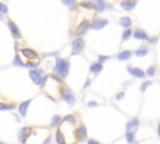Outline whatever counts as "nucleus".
<instances>
[{
    "mask_svg": "<svg viewBox=\"0 0 160 144\" xmlns=\"http://www.w3.org/2000/svg\"><path fill=\"white\" fill-rule=\"evenodd\" d=\"M68 70H69V64H68V61L64 60V59L58 58V59H56V65H55V71H56L60 76L64 78V76H66Z\"/></svg>",
    "mask_w": 160,
    "mask_h": 144,
    "instance_id": "obj_1",
    "label": "nucleus"
},
{
    "mask_svg": "<svg viewBox=\"0 0 160 144\" xmlns=\"http://www.w3.org/2000/svg\"><path fill=\"white\" fill-rule=\"evenodd\" d=\"M71 48H72V50H71V54H72V55H78V54H80L81 50L84 49V40H82L81 38H78L76 40L72 41Z\"/></svg>",
    "mask_w": 160,
    "mask_h": 144,
    "instance_id": "obj_2",
    "label": "nucleus"
},
{
    "mask_svg": "<svg viewBox=\"0 0 160 144\" xmlns=\"http://www.w3.org/2000/svg\"><path fill=\"white\" fill-rule=\"evenodd\" d=\"M30 78H31V80L36 84V85H41L42 84V80H41V74L39 73V71H36V70H30Z\"/></svg>",
    "mask_w": 160,
    "mask_h": 144,
    "instance_id": "obj_3",
    "label": "nucleus"
},
{
    "mask_svg": "<svg viewBox=\"0 0 160 144\" xmlns=\"http://www.w3.org/2000/svg\"><path fill=\"white\" fill-rule=\"evenodd\" d=\"M106 24H108V20L106 19H95L92 21V24H91V28L95 29V30H99V29L104 28Z\"/></svg>",
    "mask_w": 160,
    "mask_h": 144,
    "instance_id": "obj_4",
    "label": "nucleus"
},
{
    "mask_svg": "<svg viewBox=\"0 0 160 144\" xmlns=\"http://www.w3.org/2000/svg\"><path fill=\"white\" fill-rule=\"evenodd\" d=\"M120 5H121V8H122L124 10H128V11H130V10H132V9L135 8V5H136V1H135V0H122Z\"/></svg>",
    "mask_w": 160,
    "mask_h": 144,
    "instance_id": "obj_5",
    "label": "nucleus"
},
{
    "mask_svg": "<svg viewBox=\"0 0 160 144\" xmlns=\"http://www.w3.org/2000/svg\"><path fill=\"white\" fill-rule=\"evenodd\" d=\"M89 26H90V24L88 23V21H82L79 26H78V30H76V34L78 35H81V34H84L88 29H89Z\"/></svg>",
    "mask_w": 160,
    "mask_h": 144,
    "instance_id": "obj_6",
    "label": "nucleus"
},
{
    "mask_svg": "<svg viewBox=\"0 0 160 144\" xmlns=\"http://www.w3.org/2000/svg\"><path fill=\"white\" fill-rule=\"evenodd\" d=\"M30 103H31V100H26V101H24V103L20 104V106H19V113H20L21 116H25V115H26V110H28V106H29Z\"/></svg>",
    "mask_w": 160,
    "mask_h": 144,
    "instance_id": "obj_7",
    "label": "nucleus"
},
{
    "mask_svg": "<svg viewBox=\"0 0 160 144\" xmlns=\"http://www.w3.org/2000/svg\"><path fill=\"white\" fill-rule=\"evenodd\" d=\"M21 53H22L26 58H29V59H38V55H36V53H35L34 50H30V49H21Z\"/></svg>",
    "mask_w": 160,
    "mask_h": 144,
    "instance_id": "obj_8",
    "label": "nucleus"
},
{
    "mask_svg": "<svg viewBox=\"0 0 160 144\" xmlns=\"http://www.w3.org/2000/svg\"><path fill=\"white\" fill-rule=\"evenodd\" d=\"M129 71H130L134 76H136V78H142V76L145 75V73H144L141 69H139V68H129Z\"/></svg>",
    "mask_w": 160,
    "mask_h": 144,
    "instance_id": "obj_9",
    "label": "nucleus"
},
{
    "mask_svg": "<svg viewBox=\"0 0 160 144\" xmlns=\"http://www.w3.org/2000/svg\"><path fill=\"white\" fill-rule=\"evenodd\" d=\"M30 133H31V129H30V128H28V126L22 128V129H21V134H20V140H21V141H25L26 138L30 135Z\"/></svg>",
    "mask_w": 160,
    "mask_h": 144,
    "instance_id": "obj_10",
    "label": "nucleus"
},
{
    "mask_svg": "<svg viewBox=\"0 0 160 144\" xmlns=\"http://www.w3.org/2000/svg\"><path fill=\"white\" fill-rule=\"evenodd\" d=\"M9 28H10V30H11V33H12V35L15 38H20V31H19V29L16 28V25L12 21H9Z\"/></svg>",
    "mask_w": 160,
    "mask_h": 144,
    "instance_id": "obj_11",
    "label": "nucleus"
},
{
    "mask_svg": "<svg viewBox=\"0 0 160 144\" xmlns=\"http://www.w3.org/2000/svg\"><path fill=\"white\" fill-rule=\"evenodd\" d=\"M64 99H65L69 104H74V103H75V98H74V95L71 94V91H69V90L65 91V94H64Z\"/></svg>",
    "mask_w": 160,
    "mask_h": 144,
    "instance_id": "obj_12",
    "label": "nucleus"
},
{
    "mask_svg": "<svg viewBox=\"0 0 160 144\" xmlns=\"http://www.w3.org/2000/svg\"><path fill=\"white\" fill-rule=\"evenodd\" d=\"M134 38L135 39H140V40H145V39H148V35L144 33V31H141V30H136V31H134Z\"/></svg>",
    "mask_w": 160,
    "mask_h": 144,
    "instance_id": "obj_13",
    "label": "nucleus"
},
{
    "mask_svg": "<svg viewBox=\"0 0 160 144\" xmlns=\"http://www.w3.org/2000/svg\"><path fill=\"white\" fill-rule=\"evenodd\" d=\"M120 25L121 26H125V28H129L130 25H131V19L130 18H128V16H122L121 19H120Z\"/></svg>",
    "mask_w": 160,
    "mask_h": 144,
    "instance_id": "obj_14",
    "label": "nucleus"
},
{
    "mask_svg": "<svg viewBox=\"0 0 160 144\" xmlns=\"http://www.w3.org/2000/svg\"><path fill=\"white\" fill-rule=\"evenodd\" d=\"M130 56H131V51L125 50V51H121V53L118 55V59H119V60H126V59H129Z\"/></svg>",
    "mask_w": 160,
    "mask_h": 144,
    "instance_id": "obj_15",
    "label": "nucleus"
},
{
    "mask_svg": "<svg viewBox=\"0 0 160 144\" xmlns=\"http://www.w3.org/2000/svg\"><path fill=\"white\" fill-rule=\"evenodd\" d=\"M78 136H79V139L80 140H84L85 138H86V129H85V126L84 125H81L80 128H79V130H78Z\"/></svg>",
    "mask_w": 160,
    "mask_h": 144,
    "instance_id": "obj_16",
    "label": "nucleus"
},
{
    "mask_svg": "<svg viewBox=\"0 0 160 144\" xmlns=\"http://www.w3.org/2000/svg\"><path fill=\"white\" fill-rule=\"evenodd\" d=\"M101 69H102L101 63H96V64H94V65H91V66H90V70H91L92 73H100V71H101Z\"/></svg>",
    "mask_w": 160,
    "mask_h": 144,
    "instance_id": "obj_17",
    "label": "nucleus"
},
{
    "mask_svg": "<svg viewBox=\"0 0 160 144\" xmlns=\"http://www.w3.org/2000/svg\"><path fill=\"white\" fill-rule=\"evenodd\" d=\"M56 141L58 143H65V139H64L62 133L60 130H58V133H56Z\"/></svg>",
    "mask_w": 160,
    "mask_h": 144,
    "instance_id": "obj_18",
    "label": "nucleus"
},
{
    "mask_svg": "<svg viewBox=\"0 0 160 144\" xmlns=\"http://www.w3.org/2000/svg\"><path fill=\"white\" fill-rule=\"evenodd\" d=\"M136 125H138V119H132L131 121H129V123H128L126 129H128V130H130L132 126H136Z\"/></svg>",
    "mask_w": 160,
    "mask_h": 144,
    "instance_id": "obj_19",
    "label": "nucleus"
},
{
    "mask_svg": "<svg viewBox=\"0 0 160 144\" xmlns=\"http://www.w3.org/2000/svg\"><path fill=\"white\" fill-rule=\"evenodd\" d=\"M146 53H148L146 49H139V50L135 51V54H136L138 56H144V55H146Z\"/></svg>",
    "mask_w": 160,
    "mask_h": 144,
    "instance_id": "obj_20",
    "label": "nucleus"
},
{
    "mask_svg": "<svg viewBox=\"0 0 160 144\" xmlns=\"http://www.w3.org/2000/svg\"><path fill=\"white\" fill-rule=\"evenodd\" d=\"M60 121V116L59 115H55V116H52V120H51V126H55V125H58V123Z\"/></svg>",
    "mask_w": 160,
    "mask_h": 144,
    "instance_id": "obj_21",
    "label": "nucleus"
},
{
    "mask_svg": "<svg viewBox=\"0 0 160 144\" xmlns=\"http://www.w3.org/2000/svg\"><path fill=\"white\" fill-rule=\"evenodd\" d=\"M62 1V4H65V5H70L71 8H74L75 6V0H61Z\"/></svg>",
    "mask_w": 160,
    "mask_h": 144,
    "instance_id": "obj_22",
    "label": "nucleus"
},
{
    "mask_svg": "<svg viewBox=\"0 0 160 144\" xmlns=\"http://www.w3.org/2000/svg\"><path fill=\"white\" fill-rule=\"evenodd\" d=\"M134 139V131H128L126 133V140L128 141H132Z\"/></svg>",
    "mask_w": 160,
    "mask_h": 144,
    "instance_id": "obj_23",
    "label": "nucleus"
},
{
    "mask_svg": "<svg viewBox=\"0 0 160 144\" xmlns=\"http://www.w3.org/2000/svg\"><path fill=\"white\" fill-rule=\"evenodd\" d=\"M81 6H84V8H88V9H94L96 5H94V4H90V3H81Z\"/></svg>",
    "mask_w": 160,
    "mask_h": 144,
    "instance_id": "obj_24",
    "label": "nucleus"
},
{
    "mask_svg": "<svg viewBox=\"0 0 160 144\" xmlns=\"http://www.w3.org/2000/svg\"><path fill=\"white\" fill-rule=\"evenodd\" d=\"M5 109H14V105H5L0 103V110H5Z\"/></svg>",
    "mask_w": 160,
    "mask_h": 144,
    "instance_id": "obj_25",
    "label": "nucleus"
},
{
    "mask_svg": "<svg viewBox=\"0 0 160 144\" xmlns=\"http://www.w3.org/2000/svg\"><path fill=\"white\" fill-rule=\"evenodd\" d=\"M0 13H1V14L8 13V8H6V5L2 4V3H0Z\"/></svg>",
    "mask_w": 160,
    "mask_h": 144,
    "instance_id": "obj_26",
    "label": "nucleus"
},
{
    "mask_svg": "<svg viewBox=\"0 0 160 144\" xmlns=\"http://www.w3.org/2000/svg\"><path fill=\"white\" fill-rule=\"evenodd\" d=\"M146 74H148V75H150V76H151V75H154V74H155V68H154V66H150V68L148 69Z\"/></svg>",
    "mask_w": 160,
    "mask_h": 144,
    "instance_id": "obj_27",
    "label": "nucleus"
},
{
    "mask_svg": "<svg viewBox=\"0 0 160 144\" xmlns=\"http://www.w3.org/2000/svg\"><path fill=\"white\" fill-rule=\"evenodd\" d=\"M104 8H105V4H102V3H101V4L99 3V4L95 6V9H96L98 11H101V10H104Z\"/></svg>",
    "mask_w": 160,
    "mask_h": 144,
    "instance_id": "obj_28",
    "label": "nucleus"
},
{
    "mask_svg": "<svg viewBox=\"0 0 160 144\" xmlns=\"http://www.w3.org/2000/svg\"><path fill=\"white\" fill-rule=\"evenodd\" d=\"M130 35H131V30H129V29H128V30H125V31H124L122 39H128V38H129Z\"/></svg>",
    "mask_w": 160,
    "mask_h": 144,
    "instance_id": "obj_29",
    "label": "nucleus"
},
{
    "mask_svg": "<svg viewBox=\"0 0 160 144\" xmlns=\"http://www.w3.org/2000/svg\"><path fill=\"white\" fill-rule=\"evenodd\" d=\"M65 120H68V121H70L71 124H75V119H74V116H71V115H70V116L68 115V116L65 118Z\"/></svg>",
    "mask_w": 160,
    "mask_h": 144,
    "instance_id": "obj_30",
    "label": "nucleus"
},
{
    "mask_svg": "<svg viewBox=\"0 0 160 144\" xmlns=\"http://www.w3.org/2000/svg\"><path fill=\"white\" fill-rule=\"evenodd\" d=\"M150 84H151V81H146V83H144V85L141 86V91H144V90H145V89H146V88H148Z\"/></svg>",
    "mask_w": 160,
    "mask_h": 144,
    "instance_id": "obj_31",
    "label": "nucleus"
},
{
    "mask_svg": "<svg viewBox=\"0 0 160 144\" xmlns=\"http://www.w3.org/2000/svg\"><path fill=\"white\" fill-rule=\"evenodd\" d=\"M106 59H108V56H99V61H100V63H102V61L106 60Z\"/></svg>",
    "mask_w": 160,
    "mask_h": 144,
    "instance_id": "obj_32",
    "label": "nucleus"
},
{
    "mask_svg": "<svg viewBox=\"0 0 160 144\" xmlns=\"http://www.w3.org/2000/svg\"><path fill=\"white\" fill-rule=\"evenodd\" d=\"M122 96H124V93H120V94H119V95H118L116 98H118V99H121Z\"/></svg>",
    "mask_w": 160,
    "mask_h": 144,
    "instance_id": "obj_33",
    "label": "nucleus"
},
{
    "mask_svg": "<svg viewBox=\"0 0 160 144\" xmlns=\"http://www.w3.org/2000/svg\"><path fill=\"white\" fill-rule=\"evenodd\" d=\"M89 84H90V80H86V83H85V84H84V88H86V86H88V85H89Z\"/></svg>",
    "mask_w": 160,
    "mask_h": 144,
    "instance_id": "obj_34",
    "label": "nucleus"
},
{
    "mask_svg": "<svg viewBox=\"0 0 160 144\" xmlns=\"http://www.w3.org/2000/svg\"><path fill=\"white\" fill-rule=\"evenodd\" d=\"M158 133H159V135H160V124H159V129H158Z\"/></svg>",
    "mask_w": 160,
    "mask_h": 144,
    "instance_id": "obj_35",
    "label": "nucleus"
},
{
    "mask_svg": "<svg viewBox=\"0 0 160 144\" xmlns=\"http://www.w3.org/2000/svg\"><path fill=\"white\" fill-rule=\"evenodd\" d=\"M96 1H98V3H101V1H102V0H96Z\"/></svg>",
    "mask_w": 160,
    "mask_h": 144,
    "instance_id": "obj_36",
    "label": "nucleus"
}]
</instances>
